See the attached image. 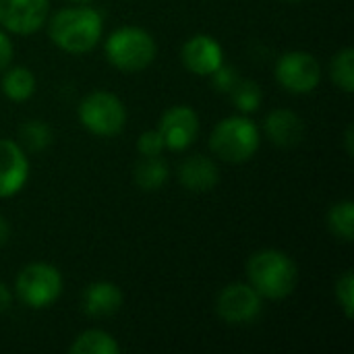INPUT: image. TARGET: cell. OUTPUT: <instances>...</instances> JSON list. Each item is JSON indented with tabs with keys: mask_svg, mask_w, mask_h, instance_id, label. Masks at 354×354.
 <instances>
[{
	"mask_svg": "<svg viewBox=\"0 0 354 354\" xmlns=\"http://www.w3.org/2000/svg\"><path fill=\"white\" fill-rule=\"evenodd\" d=\"M137 149H139L141 156H162L166 145H164V139H162L160 131L151 129V131L141 133V137L137 139Z\"/></svg>",
	"mask_w": 354,
	"mask_h": 354,
	"instance_id": "cell-25",
	"label": "cell"
},
{
	"mask_svg": "<svg viewBox=\"0 0 354 354\" xmlns=\"http://www.w3.org/2000/svg\"><path fill=\"white\" fill-rule=\"evenodd\" d=\"M330 77L338 89L353 93L354 89V50L351 46L338 50L330 62Z\"/></svg>",
	"mask_w": 354,
	"mask_h": 354,
	"instance_id": "cell-20",
	"label": "cell"
},
{
	"mask_svg": "<svg viewBox=\"0 0 354 354\" xmlns=\"http://www.w3.org/2000/svg\"><path fill=\"white\" fill-rule=\"evenodd\" d=\"M286 2H301V0H286Z\"/></svg>",
	"mask_w": 354,
	"mask_h": 354,
	"instance_id": "cell-31",
	"label": "cell"
},
{
	"mask_svg": "<svg viewBox=\"0 0 354 354\" xmlns=\"http://www.w3.org/2000/svg\"><path fill=\"white\" fill-rule=\"evenodd\" d=\"M10 305H12V292L4 282H0V313L8 311Z\"/></svg>",
	"mask_w": 354,
	"mask_h": 354,
	"instance_id": "cell-27",
	"label": "cell"
},
{
	"mask_svg": "<svg viewBox=\"0 0 354 354\" xmlns=\"http://www.w3.org/2000/svg\"><path fill=\"white\" fill-rule=\"evenodd\" d=\"M46 23L52 44L68 54H85L93 50L104 33L102 12L89 4L60 8L48 17Z\"/></svg>",
	"mask_w": 354,
	"mask_h": 354,
	"instance_id": "cell-1",
	"label": "cell"
},
{
	"mask_svg": "<svg viewBox=\"0 0 354 354\" xmlns=\"http://www.w3.org/2000/svg\"><path fill=\"white\" fill-rule=\"evenodd\" d=\"M104 54L112 66L122 73H139L147 68L158 54L153 35L141 27L127 25L114 29L104 44Z\"/></svg>",
	"mask_w": 354,
	"mask_h": 354,
	"instance_id": "cell-3",
	"label": "cell"
},
{
	"mask_svg": "<svg viewBox=\"0 0 354 354\" xmlns=\"http://www.w3.org/2000/svg\"><path fill=\"white\" fill-rule=\"evenodd\" d=\"M133 178L141 191H158L168 180V166L160 156H141L135 166Z\"/></svg>",
	"mask_w": 354,
	"mask_h": 354,
	"instance_id": "cell-17",
	"label": "cell"
},
{
	"mask_svg": "<svg viewBox=\"0 0 354 354\" xmlns=\"http://www.w3.org/2000/svg\"><path fill=\"white\" fill-rule=\"evenodd\" d=\"M180 60L189 73L197 77H209L224 62V50L214 35L197 33L183 44Z\"/></svg>",
	"mask_w": 354,
	"mask_h": 354,
	"instance_id": "cell-11",
	"label": "cell"
},
{
	"mask_svg": "<svg viewBox=\"0 0 354 354\" xmlns=\"http://www.w3.org/2000/svg\"><path fill=\"white\" fill-rule=\"evenodd\" d=\"M158 131L166 149L185 151L199 135V116L189 106H172L162 114Z\"/></svg>",
	"mask_w": 354,
	"mask_h": 354,
	"instance_id": "cell-10",
	"label": "cell"
},
{
	"mask_svg": "<svg viewBox=\"0 0 354 354\" xmlns=\"http://www.w3.org/2000/svg\"><path fill=\"white\" fill-rule=\"evenodd\" d=\"M64 282L58 268L44 261L25 266L15 280V297L29 309H48L62 295Z\"/></svg>",
	"mask_w": 354,
	"mask_h": 354,
	"instance_id": "cell-5",
	"label": "cell"
},
{
	"mask_svg": "<svg viewBox=\"0 0 354 354\" xmlns=\"http://www.w3.org/2000/svg\"><path fill=\"white\" fill-rule=\"evenodd\" d=\"M178 180L191 193H209L220 183V170L212 158L195 153L178 166Z\"/></svg>",
	"mask_w": 354,
	"mask_h": 354,
	"instance_id": "cell-13",
	"label": "cell"
},
{
	"mask_svg": "<svg viewBox=\"0 0 354 354\" xmlns=\"http://www.w3.org/2000/svg\"><path fill=\"white\" fill-rule=\"evenodd\" d=\"M79 120L95 137H116L127 124V108L112 91H91L79 104Z\"/></svg>",
	"mask_w": 354,
	"mask_h": 354,
	"instance_id": "cell-6",
	"label": "cell"
},
{
	"mask_svg": "<svg viewBox=\"0 0 354 354\" xmlns=\"http://www.w3.org/2000/svg\"><path fill=\"white\" fill-rule=\"evenodd\" d=\"M2 93L10 100V102H25L35 93L37 87V79L33 75L31 68L27 66H8L2 71Z\"/></svg>",
	"mask_w": 354,
	"mask_h": 354,
	"instance_id": "cell-16",
	"label": "cell"
},
{
	"mask_svg": "<svg viewBox=\"0 0 354 354\" xmlns=\"http://www.w3.org/2000/svg\"><path fill=\"white\" fill-rule=\"evenodd\" d=\"M336 301L344 311L346 319H353L354 315V276L353 272H344L336 282Z\"/></svg>",
	"mask_w": 354,
	"mask_h": 354,
	"instance_id": "cell-23",
	"label": "cell"
},
{
	"mask_svg": "<svg viewBox=\"0 0 354 354\" xmlns=\"http://www.w3.org/2000/svg\"><path fill=\"white\" fill-rule=\"evenodd\" d=\"M29 178V160L21 143L0 139V199L15 197Z\"/></svg>",
	"mask_w": 354,
	"mask_h": 354,
	"instance_id": "cell-12",
	"label": "cell"
},
{
	"mask_svg": "<svg viewBox=\"0 0 354 354\" xmlns=\"http://www.w3.org/2000/svg\"><path fill=\"white\" fill-rule=\"evenodd\" d=\"M12 54H15L12 41H10V37L0 29V73H2L4 68H8V66H10V62H12Z\"/></svg>",
	"mask_w": 354,
	"mask_h": 354,
	"instance_id": "cell-26",
	"label": "cell"
},
{
	"mask_svg": "<svg viewBox=\"0 0 354 354\" xmlns=\"http://www.w3.org/2000/svg\"><path fill=\"white\" fill-rule=\"evenodd\" d=\"M122 303H124L122 290L114 282H108V280H100V282L89 284L81 297L83 313L89 317H95V319L114 315L122 307Z\"/></svg>",
	"mask_w": 354,
	"mask_h": 354,
	"instance_id": "cell-14",
	"label": "cell"
},
{
	"mask_svg": "<svg viewBox=\"0 0 354 354\" xmlns=\"http://www.w3.org/2000/svg\"><path fill=\"white\" fill-rule=\"evenodd\" d=\"M209 77H212V85L220 93H230L234 89V85L239 83V79H241L239 73H236V68L230 66V64H224V62Z\"/></svg>",
	"mask_w": 354,
	"mask_h": 354,
	"instance_id": "cell-24",
	"label": "cell"
},
{
	"mask_svg": "<svg viewBox=\"0 0 354 354\" xmlns=\"http://www.w3.org/2000/svg\"><path fill=\"white\" fill-rule=\"evenodd\" d=\"M276 79L290 93H311L322 83V64L311 52L292 50L278 58Z\"/></svg>",
	"mask_w": 354,
	"mask_h": 354,
	"instance_id": "cell-7",
	"label": "cell"
},
{
	"mask_svg": "<svg viewBox=\"0 0 354 354\" xmlns=\"http://www.w3.org/2000/svg\"><path fill=\"white\" fill-rule=\"evenodd\" d=\"M50 17V0H0V25L17 35L39 31Z\"/></svg>",
	"mask_w": 354,
	"mask_h": 354,
	"instance_id": "cell-9",
	"label": "cell"
},
{
	"mask_svg": "<svg viewBox=\"0 0 354 354\" xmlns=\"http://www.w3.org/2000/svg\"><path fill=\"white\" fill-rule=\"evenodd\" d=\"M259 143V129L247 116H228L220 120L209 135V149L228 164L249 162L257 153Z\"/></svg>",
	"mask_w": 354,
	"mask_h": 354,
	"instance_id": "cell-4",
	"label": "cell"
},
{
	"mask_svg": "<svg viewBox=\"0 0 354 354\" xmlns=\"http://www.w3.org/2000/svg\"><path fill=\"white\" fill-rule=\"evenodd\" d=\"M230 97H232L234 106L243 114H251V112L259 110L261 100H263V93H261V87L255 81H251V79H239V83L230 91Z\"/></svg>",
	"mask_w": 354,
	"mask_h": 354,
	"instance_id": "cell-21",
	"label": "cell"
},
{
	"mask_svg": "<svg viewBox=\"0 0 354 354\" xmlns=\"http://www.w3.org/2000/svg\"><path fill=\"white\" fill-rule=\"evenodd\" d=\"M68 2H73V4H91L93 0H68Z\"/></svg>",
	"mask_w": 354,
	"mask_h": 354,
	"instance_id": "cell-30",
	"label": "cell"
},
{
	"mask_svg": "<svg viewBox=\"0 0 354 354\" xmlns=\"http://www.w3.org/2000/svg\"><path fill=\"white\" fill-rule=\"evenodd\" d=\"M263 131L272 143H276L280 147H295L305 137V122L297 112L278 108L266 116Z\"/></svg>",
	"mask_w": 354,
	"mask_h": 354,
	"instance_id": "cell-15",
	"label": "cell"
},
{
	"mask_svg": "<svg viewBox=\"0 0 354 354\" xmlns=\"http://www.w3.org/2000/svg\"><path fill=\"white\" fill-rule=\"evenodd\" d=\"M8 236H10V226H8V222L0 216V247L8 241Z\"/></svg>",
	"mask_w": 354,
	"mask_h": 354,
	"instance_id": "cell-29",
	"label": "cell"
},
{
	"mask_svg": "<svg viewBox=\"0 0 354 354\" xmlns=\"http://www.w3.org/2000/svg\"><path fill=\"white\" fill-rule=\"evenodd\" d=\"M21 143L31 151H41L52 143V129L44 120H27L19 129Z\"/></svg>",
	"mask_w": 354,
	"mask_h": 354,
	"instance_id": "cell-22",
	"label": "cell"
},
{
	"mask_svg": "<svg viewBox=\"0 0 354 354\" xmlns=\"http://www.w3.org/2000/svg\"><path fill=\"white\" fill-rule=\"evenodd\" d=\"M344 143H346V153L348 156H353L354 153V131H353V124L346 129V133H344Z\"/></svg>",
	"mask_w": 354,
	"mask_h": 354,
	"instance_id": "cell-28",
	"label": "cell"
},
{
	"mask_svg": "<svg viewBox=\"0 0 354 354\" xmlns=\"http://www.w3.org/2000/svg\"><path fill=\"white\" fill-rule=\"evenodd\" d=\"M263 311V299L251 284L232 282L216 299V313L228 326H249L259 319Z\"/></svg>",
	"mask_w": 354,
	"mask_h": 354,
	"instance_id": "cell-8",
	"label": "cell"
},
{
	"mask_svg": "<svg viewBox=\"0 0 354 354\" xmlns=\"http://www.w3.org/2000/svg\"><path fill=\"white\" fill-rule=\"evenodd\" d=\"M71 354H118L120 344L104 330H85L68 346Z\"/></svg>",
	"mask_w": 354,
	"mask_h": 354,
	"instance_id": "cell-18",
	"label": "cell"
},
{
	"mask_svg": "<svg viewBox=\"0 0 354 354\" xmlns=\"http://www.w3.org/2000/svg\"><path fill=\"white\" fill-rule=\"evenodd\" d=\"M249 284L261 299H288L299 284V268L295 259L280 249H261L247 261Z\"/></svg>",
	"mask_w": 354,
	"mask_h": 354,
	"instance_id": "cell-2",
	"label": "cell"
},
{
	"mask_svg": "<svg viewBox=\"0 0 354 354\" xmlns=\"http://www.w3.org/2000/svg\"><path fill=\"white\" fill-rule=\"evenodd\" d=\"M328 228L330 232L344 241L353 243L354 239V203L353 199H342L334 203L328 212Z\"/></svg>",
	"mask_w": 354,
	"mask_h": 354,
	"instance_id": "cell-19",
	"label": "cell"
}]
</instances>
